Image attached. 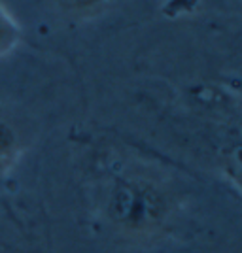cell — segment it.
<instances>
[{
    "instance_id": "6da1fadb",
    "label": "cell",
    "mask_w": 242,
    "mask_h": 253,
    "mask_svg": "<svg viewBox=\"0 0 242 253\" xmlns=\"http://www.w3.org/2000/svg\"><path fill=\"white\" fill-rule=\"evenodd\" d=\"M19 157V140L8 123L0 121V178L15 165Z\"/></svg>"
},
{
    "instance_id": "7a4b0ae2",
    "label": "cell",
    "mask_w": 242,
    "mask_h": 253,
    "mask_svg": "<svg viewBox=\"0 0 242 253\" xmlns=\"http://www.w3.org/2000/svg\"><path fill=\"white\" fill-rule=\"evenodd\" d=\"M21 42V27L0 4V57L10 55Z\"/></svg>"
},
{
    "instance_id": "3957f363",
    "label": "cell",
    "mask_w": 242,
    "mask_h": 253,
    "mask_svg": "<svg viewBox=\"0 0 242 253\" xmlns=\"http://www.w3.org/2000/svg\"><path fill=\"white\" fill-rule=\"evenodd\" d=\"M66 2H70V4L76 6V8H91V6L100 4L102 0H66Z\"/></svg>"
}]
</instances>
